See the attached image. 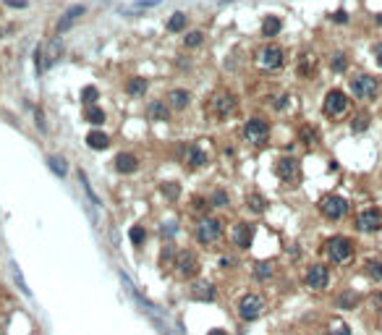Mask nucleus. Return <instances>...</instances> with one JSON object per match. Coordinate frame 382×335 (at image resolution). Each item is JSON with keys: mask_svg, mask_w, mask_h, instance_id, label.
<instances>
[{"mask_svg": "<svg viewBox=\"0 0 382 335\" xmlns=\"http://www.w3.org/2000/svg\"><path fill=\"white\" fill-rule=\"evenodd\" d=\"M375 58H377V66H382V42L375 45Z\"/></svg>", "mask_w": 382, "mask_h": 335, "instance_id": "nucleus-47", "label": "nucleus"}, {"mask_svg": "<svg viewBox=\"0 0 382 335\" xmlns=\"http://www.w3.org/2000/svg\"><path fill=\"white\" fill-rule=\"evenodd\" d=\"M184 163H186L189 168H202V165L210 163V155H207L199 144H189L186 152H184Z\"/></svg>", "mask_w": 382, "mask_h": 335, "instance_id": "nucleus-18", "label": "nucleus"}, {"mask_svg": "<svg viewBox=\"0 0 382 335\" xmlns=\"http://www.w3.org/2000/svg\"><path fill=\"white\" fill-rule=\"evenodd\" d=\"M333 21L345 24V21H348V13H345V11H335V13H333Z\"/></svg>", "mask_w": 382, "mask_h": 335, "instance_id": "nucleus-46", "label": "nucleus"}, {"mask_svg": "<svg viewBox=\"0 0 382 335\" xmlns=\"http://www.w3.org/2000/svg\"><path fill=\"white\" fill-rule=\"evenodd\" d=\"M275 173H278V178L288 183V186H296L298 178H301V163L296 160V157H280V160L275 163Z\"/></svg>", "mask_w": 382, "mask_h": 335, "instance_id": "nucleus-11", "label": "nucleus"}, {"mask_svg": "<svg viewBox=\"0 0 382 335\" xmlns=\"http://www.w3.org/2000/svg\"><path fill=\"white\" fill-rule=\"evenodd\" d=\"M129 238H131L134 246H142L144 241H147V230H144V225H134V228L129 230Z\"/></svg>", "mask_w": 382, "mask_h": 335, "instance_id": "nucleus-39", "label": "nucleus"}, {"mask_svg": "<svg viewBox=\"0 0 382 335\" xmlns=\"http://www.w3.org/2000/svg\"><path fill=\"white\" fill-rule=\"evenodd\" d=\"M317 207H320L322 218H327V220H343L345 215H348L351 204H348L345 197H340V194H325Z\"/></svg>", "mask_w": 382, "mask_h": 335, "instance_id": "nucleus-4", "label": "nucleus"}, {"mask_svg": "<svg viewBox=\"0 0 382 335\" xmlns=\"http://www.w3.org/2000/svg\"><path fill=\"white\" fill-rule=\"evenodd\" d=\"M79 178H81V186H84L87 197H89V199H92V204H99V199H97V194L92 191V186H89V181H87V175H84V173H79Z\"/></svg>", "mask_w": 382, "mask_h": 335, "instance_id": "nucleus-45", "label": "nucleus"}, {"mask_svg": "<svg viewBox=\"0 0 382 335\" xmlns=\"http://www.w3.org/2000/svg\"><path fill=\"white\" fill-rule=\"evenodd\" d=\"M210 204L212 207H228L231 204V197H228V191H223V189H215L210 194Z\"/></svg>", "mask_w": 382, "mask_h": 335, "instance_id": "nucleus-36", "label": "nucleus"}, {"mask_svg": "<svg viewBox=\"0 0 382 335\" xmlns=\"http://www.w3.org/2000/svg\"><path fill=\"white\" fill-rule=\"evenodd\" d=\"M335 306H338V309H356V306H359V293L343 291L338 299H335Z\"/></svg>", "mask_w": 382, "mask_h": 335, "instance_id": "nucleus-29", "label": "nucleus"}, {"mask_svg": "<svg viewBox=\"0 0 382 335\" xmlns=\"http://www.w3.org/2000/svg\"><path fill=\"white\" fill-rule=\"evenodd\" d=\"M176 249H173V244H165L162 246V251H160V267L162 270H168V267H173L176 265Z\"/></svg>", "mask_w": 382, "mask_h": 335, "instance_id": "nucleus-33", "label": "nucleus"}, {"mask_svg": "<svg viewBox=\"0 0 382 335\" xmlns=\"http://www.w3.org/2000/svg\"><path fill=\"white\" fill-rule=\"evenodd\" d=\"M223 233H225V223L220 218L204 215L202 220L196 223L194 238H196V244H202V246H212V244H217V241L223 238Z\"/></svg>", "mask_w": 382, "mask_h": 335, "instance_id": "nucleus-2", "label": "nucleus"}, {"mask_svg": "<svg viewBox=\"0 0 382 335\" xmlns=\"http://www.w3.org/2000/svg\"><path fill=\"white\" fill-rule=\"evenodd\" d=\"M251 238H254V225L251 223H236L233 230H231V241H233V246L236 249H241V251H246L251 246Z\"/></svg>", "mask_w": 382, "mask_h": 335, "instance_id": "nucleus-14", "label": "nucleus"}, {"mask_svg": "<svg viewBox=\"0 0 382 335\" xmlns=\"http://www.w3.org/2000/svg\"><path fill=\"white\" fill-rule=\"evenodd\" d=\"M246 207H249L251 212H257V215H262V212L267 210V199L262 197V194L254 191V194H249V197H246Z\"/></svg>", "mask_w": 382, "mask_h": 335, "instance_id": "nucleus-31", "label": "nucleus"}, {"mask_svg": "<svg viewBox=\"0 0 382 335\" xmlns=\"http://www.w3.org/2000/svg\"><path fill=\"white\" fill-rule=\"evenodd\" d=\"M265 309H267L265 296H259V293H243L241 301H239V317L243 322H254L257 317H262Z\"/></svg>", "mask_w": 382, "mask_h": 335, "instance_id": "nucleus-7", "label": "nucleus"}, {"mask_svg": "<svg viewBox=\"0 0 382 335\" xmlns=\"http://www.w3.org/2000/svg\"><path fill=\"white\" fill-rule=\"evenodd\" d=\"M202 42H204V32H202V29L186 32V37H184V45H186V48H199Z\"/></svg>", "mask_w": 382, "mask_h": 335, "instance_id": "nucleus-37", "label": "nucleus"}, {"mask_svg": "<svg viewBox=\"0 0 382 335\" xmlns=\"http://www.w3.org/2000/svg\"><path fill=\"white\" fill-rule=\"evenodd\" d=\"M231 265H233V257H220V267L223 270H228Z\"/></svg>", "mask_w": 382, "mask_h": 335, "instance_id": "nucleus-48", "label": "nucleus"}, {"mask_svg": "<svg viewBox=\"0 0 382 335\" xmlns=\"http://www.w3.org/2000/svg\"><path fill=\"white\" fill-rule=\"evenodd\" d=\"M84 13H87L84 5H71V8H66V11H63V16L58 18V24H55V32H58V34H66Z\"/></svg>", "mask_w": 382, "mask_h": 335, "instance_id": "nucleus-15", "label": "nucleus"}, {"mask_svg": "<svg viewBox=\"0 0 382 335\" xmlns=\"http://www.w3.org/2000/svg\"><path fill=\"white\" fill-rule=\"evenodd\" d=\"M207 335H228V333H225V330H220V328H215V330H210Z\"/></svg>", "mask_w": 382, "mask_h": 335, "instance_id": "nucleus-52", "label": "nucleus"}, {"mask_svg": "<svg viewBox=\"0 0 382 335\" xmlns=\"http://www.w3.org/2000/svg\"><path fill=\"white\" fill-rule=\"evenodd\" d=\"M48 168L55 175H66V163H63L60 157H48Z\"/></svg>", "mask_w": 382, "mask_h": 335, "instance_id": "nucleus-42", "label": "nucleus"}, {"mask_svg": "<svg viewBox=\"0 0 382 335\" xmlns=\"http://www.w3.org/2000/svg\"><path fill=\"white\" fill-rule=\"evenodd\" d=\"M369 115L367 113H359V115H353V120H351V131L353 134H361V131H367L369 128Z\"/></svg>", "mask_w": 382, "mask_h": 335, "instance_id": "nucleus-35", "label": "nucleus"}, {"mask_svg": "<svg viewBox=\"0 0 382 335\" xmlns=\"http://www.w3.org/2000/svg\"><path fill=\"white\" fill-rule=\"evenodd\" d=\"M257 63L262 68H267V71H278V68L286 66V50L280 48V45H275V42H267L265 48H259Z\"/></svg>", "mask_w": 382, "mask_h": 335, "instance_id": "nucleus-8", "label": "nucleus"}, {"mask_svg": "<svg viewBox=\"0 0 382 335\" xmlns=\"http://www.w3.org/2000/svg\"><path fill=\"white\" fill-rule=\"evenodd\" d=\"M351 95L356 100H375L380 95V79L372 76V73H356V76L351 79Z\"/></svg>", "mask_w": 382, "mask_h": 335, "instance_id": "nucleus-3", "label": "nucleus"}, {"mask_svg": "<svg viewBox=\"0 0 382 335\" xmlns=\"http://www.w3.org/2000/svg\"><path fill=\"white\" fill-rule=\"evenodd\" d=\"M115 170L118 173H123V175H131L139 170V157L131 155V152H121L115 157Z\"/></svg>", "mask_w": 382, "mask_h": 335, "instance_id": "nucleus-20", "label": "nucleus"}, {"mask_svg": "<svg viewBox=\"0 0 382 335\" xmlns=\"http://www.w3.org/2000/svg\"><path fill=\"white\" fill-rule=\"evenodd\" d=\"M270 134H272V128H270V120H265V118H249L246 123H243V139L254 147L267 144Z\"/></svg>", "mask_w": 382, "mask_h": 335, "instance_id": "nucleus-6", "label": "nucleus"}, {"mask_svg": "<svg viewBox=\"0 0 382 335\" xmlns=\"http://www.w3.org/2000/svg\"><path fill=\"white\" fill-rule=\"evenodd\" d=\"M147 87H149V81L142 79V76H131L129 81H126V92H129L131 97H144Z\"/></svg>", "mask_w": 382, "mask_h": 335, "instance_id": "nucleus-25", "label": "nucleus"}, {"mask_svg": "<svg viewBox=\"0 0 382 335\" xmlns=\"http://www.w3.org/2000/svg\"><path fill=\"white\" fill-rule=\"evenodd\" d=\"M147 118L154 123H165V120H170V105L165 100H152L147 105Z\"/></svg>", "mask_w": 382, "mask_h": 335, "instance_id": "nucleus-17", "label": "nucleus"}, {"mask_svg": "<svg viewBox=\"0 0 382 335\" xmlns=\"http://www.w3.org/2000/svg\"><path fill=\"white\" fill-rule=\"evenodd\" d=\"M330 335H351V328L343 320H333L330 322Z\"/></svg>", "mask_w": 382, "mask_h": 335, "instance_id": "nucleus-43", "label": "nucleus"}, {"mask_svg": "<svg viewBox=\"0 0 382 335\" xmlns=\"http://www.w3.org/2000/svg\"><path fill=\"white\" fill-rule=\"evenodd\" d=\"M210 197H194V202H191V210L194 212H199V215H207L210 212Z\"/></svg>", "mask_w": 382, "mask_h": 335, "instance_id": "nucleus-40", "label": "nucleus"}, {"mask_svg": "<svg viewBox=\"0 0 382 335\" xmlns=\"http://www.w3.org/2000/svg\"><path fill=\"white\" fill-rule=\"evenodd\" d=\"M105 110L102 108H97V105H87L84 108V120L87 123H92V126H102L105 123Z\"/></svg>", "mask_w": 382, "mask_h": 335, "instance_id": "nucleus-27", "label": "nucleus"}, {"mask_svg": "<svg viewBox=\"0 0 382 335\" xmlns=\"http://www.w3.org/2000/svg\"><path fill=\"white\" fill-rule=\"evenodd\" d=\"M298 142L306 144V147H314L317 142H320V136H317V128H312V126H301V131H298Z\"/></svg>", "mask_w": 382, "mask_h": 335, "instance_id": "nucleus-34", "label": "nucleus"}, {"mask_svg": "<svg viewBox=\"0 0 382 335\" xmlns=\"http://www.w3.org/2000/svg\"><path fill=\"white\" fill-rule=\"evenodd\" d=\"M8 5H13V8H24L26 5V0H5Z\"/></svg>", "mask_w": 382, "mask_h": 335, "instance_id": "nucleus-49", "label": "nucleus"}, {"mask_svg": "<svg viewBox=\"0 0 382 335\" xmlns=\"http://www.w3.org/2000/svg\"><path fill=\"white\" fill-rule=\"evenodd\" d=\"M382 228V210L380 207H367L356 215V230L361 233H377Z\"/></svg>", "mask_w": 382, "mask_h": 335, "instance_id": "nucleus-12", "label": "nucleus"}, {"mask_svg": "<svg viewBox=\"0 0 382 335\" xmlns=\"http://www.w3.org/2000/svg\"><path fill=\"white\" fill-rule=\"evenodd\" d=\"M189 293H191V299L194 301H215V285L210 280H194V285L189 288Z\"/></svg>", "mask_w": 382, "mask_h": 335, "instance_id": "nucleus-16", "label": "nucleus"}, {"mask_svg": "<svg viewBox=\"0 0 382 335\" xmlns=\"http://www.w3.org/2000/svg\"><path fill=\"white\" fill-rule=\"evenodd\" d=\"M280 29H283L280 16H265V21H262V37H278Z\"/></svg>", "mask_w": 382, "mask_h": 335, "instance_id": "nucleus-26", "label": "nucleus"}, {"mask_svg": "<svg viewBox=\"0 0 382 335\" xmlns=\"http://www.w3.org/2000/svg\"><path fill=\"white\" fill-rule=\"evenodd\" d=\"M325 254L333 265H348L356 254V244L348 236H330L325 241Z\"/></svg>", "mask_w": 382, "mask_h": 335, "instance_id": "nucleus-1", "label": "nucleus"}, {"mask_svg": "<svg viewBox=\"0 0 382 335\" xmlns=\"http://www.w3.org/2000/svg\"><path fill=\"white\" fill-rule=\"evenodd\" d=\"M286 105H288V97H286V95H283V97H280V100L275 102V108H278V110H283Z\"/></svg>", "mask_w": 382, "mask_h": 335, "instance_id": "nucleus-50", "label": "nucleus"}, {"mask_svg": "<svg viewBox=\"0 0 382 335\" xmlns=\"http://www.w3.org/2000/svg\"><path fill=\"white\" fill-rule=\"evenodd\" d=\"M304 283L309 291H325L327 285H330V267L322 265V262H314L306 267L304 273Z\"/></svg>", "mask_w": 382, "mask_h": 335, "instance_id": "nucleus-9", "label": "nucleus"}, {"mask_svg": "<svg viewBox=\"0 0 382 335\" xmlns=\"http://www.w3.org/2000/svg\"><path fill=\"white\" fill-rule=\"evenodd\" d=\"M330 68H333V73H343L345 68H348V55L345 53H333L330 55Z\"/></svg>", "mask_w": 382, "mask_h": 335, "instance_id": "nucleus-32", "label": "nucleus"}, {"mask_svg": "<svg viewBox=\"0 0 382 335\" xmlns=\"http://www.w3.org/2000/svg\"><path fill=\"white\" fill-rule=\"evenodd\" d=\"M87 147L89 150H107L110 147V136L102 131H89L87 134Z\"/></svg>", "mask_w": 382, "mask_h": 335, "instance_id": "nucleus-24", "label": "nucleus"}, {"mask_svg": "<svg viewBox=\"0 0 382 335\" xmlns=\"http://www.w3.org/2000/svg\"><path fill=\"white\" fill-rule=\"evenodd\" d=\"M13 278H16V285L21 288V293H24V296H32V291H29V288H26V283H24V275H21V270L16 267V265H13Z\"/></svg>", "mask_w": 382, "mask_h": 335, "instance_id": "nucleus-44", "label": "nucleus"}, {"mask_svg": "<svg viewBox=\"0 0 382 335\" xmlns=\"http://www.w3.org/2000/svg\"><path fill=\"white\" fill-rule=\"evenodd\" d=\"M364 275L372 283H382V259H364Z\"/></svg>", "mask_w": 382, "mask_h": 335, "instance_id": "nucleus-23", "label": "nucleus"}, {"mask_svg": "<svg viewBox=\"0 0 382 335\" xmlns=\"http://www.w3.org/2000/svg\"><path fill=\"white\" fill-rule=\"evenodd\" d=\"M348 108H351V100L343 89H330L322 100V113L327 118H343L348 113Z\"/></svg>", "mask_w": 382, "mask_h": 335, "instance_id": "nucleus-5", "label": "nucleus"}, {"mask_svg": "<svg viewBox=\"0 0 382 335\" xmlns=\"http://www.w3.org/2000/svg\"><path fill=\"white\" fill-rule=\"evenodd\" d=\"M176 273L181 278H186V280H191V278H196L199 275V259L194 251H178V257H176Z\"/></svg>", "mask_w": 382, "mask_h": 335, "instance_id": "nucleus-13", "label": "nucleus"}, {"mask_svg": "<svg viewBox=\"0 0 382 335\" xmlns=\"http://www.w3.org/2000/svg\"><path fill=\"white\" fill-rule=\"evenodd\" d=\"M97 100H99L97 87H84V89H81V102H84V108H87V105H95Z\"/></svg>", "mask_w": 382, "mask_h": 335, "instance_id": "nucleus-41", "label": "nucleus"}, {"mask_svg": "<svg viewBox=\"0 0 382 335\" xmlns=\"http://www.w3.org/2000/svg\"><path fill=\"white\" fill-rule=\"evenodd\" d=\"M314 66H317V58L314 53H304L301 58H298V73H301L304 79H309L314 73Z\"/></svg>", "mask_w": 382, "mask_h": 335, "instance_id": "nucleus-28", "label": "nucleus"}, {"mask_svg": "<svg viewBox=\"0 0 382 335\" xmlns=\"http://www.w3.org/2000/svg\"><path fill=\"white\" fill-rule=\"evenodd\" d=\"M165 102L170 105V110H186L191 105V95H189L186 89H170L168 97H165Z\"/></svg>", "mask_w": 382, "mask_h": 335, "instance_id": "nucleus-21", "label": "nucleus"}, {"mask_svg": "<svg viewBox=\"0 0 382 335\" xmlns=\"http://www.w3.org/2000/svg\"><path fill=\"white\" fill-rule=\"evenodd\" d=\"M186 24H189V16L184 11H176L170 18H168V24H165V29L170 34H181V32H186Z\"/></svg>", "mask_w": 382, "mask_h": 335, "instance_id": "nucleus-22", "label": "nucleus"}, {"mask_svg": "<svg viewBox=\"0 0 382 335\" xmlns=\"http://www.w3.org/2000/svg\"><path fill=\"white\" fill-rule=\"evenodd\" d=\"M55 58H58V50H55V45H52V48H50V53L45 50L42 45H40L37 50H34V66H37V71H40V73H45V71H48V68L52 66V63H55Z\"/></svg>", "mask_w": 382, "mask_h": 335, "instance_id": "nucleus-19", "label": "nucleus"}, {"mask_svg": "<svg viewBox=\"0 0 382 335\" xmlns=\"http://www.w3.org/2000/svg\"><path fill=\"white\" fill-rule=\"evenodd\" d=\"M377 24H380V26H382V13H380V16H377Z\"/></svg>", "mask_w": 382, "mask_h": 335, "instance_id": "nucleus-53", "label": "nucleus"}, {"mask_svg": "<svg viewBox=\"0 0 382 335\" xmlns=\"http://www.w3.org/2000/svg\"><path fill=\"white\" fill-rule=\"evenodd\" d=\"M212 110H215V115L217 118H231L236 115V110H239V97L233 95V92L228 89H220V92H215V97H212Z\"/></svg>", "mask_w": 382, "mask_h": 335, "instance_id": "nucleus-10", "label": "nucleus"}, {"mask_svg": "<svg viewBox=\"0 0 382 335\" xmlns=\"http://www.w3.org/2000/svg\"><path fill=\"white\" fill-rule=\"evenodd\" d=\"M272 275H275V265H272V262H257V265H254V278H257V280L265 283V280H270Z\"/></svg>", "mask_w": 382, "mask_h": 335, "instance_id": "nucleus-30", "label": "nucleus"}, {"mask_svg": "<svg viewBox=\"0 0 382 335\" xmlns=\"http://www.w3.org/2000/svg\"><path fill=\"white\" fill-rule=\"evenodd\" d=\"M160 191H162V197H168V199H173V202H176V199L181 197V186H178L176 181L162 183V186H160Z\"/></svg>", "mask_w": 382, "mask_h": 335, "instance_id": "nucleus-38", "label": "nucleus"}, {"mask_svg": "<svg viewBox=\"0 0 382 335\" xmlns=\"http://www.w3.org/2000/svg\"><path fill=\"white\" fill-rule=\"evenodd\" d=\"M372 301H375L377 306H382V293H375V296H372Z\"/></svg>", "mask_w": 382, "mask_h": 335, "instance_id": "nucleus-51", "label": "nucleus"}]
</instances>
